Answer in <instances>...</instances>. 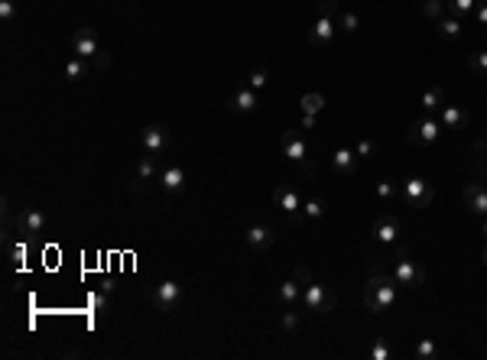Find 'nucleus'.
Returning a JSON list of instances; mask_svg holds the SVG:
<instances>
[{
	"instance_id": "obj_1",
	"label": "nucleus",
	"mask_w": 487,
	"mask_h": 360,
	"mask_svg": "<svg viewBox=\"0 0 487 360\" xmlns=\"http://www.w3.org/2000/svg\"><path fill=\"white\" fill-rule=\"evenodd\" d=\"M364 305H367V312H374V315L390 312V308L396 305V279H393V276L374 273L371 279H367V286H364Z\"/></svg>"
},
{
	"instance_id": "obj_2",
	"label": "nucleus",
	"mask_w": 487,
	"mask_h": 360,
	"mask_svg": "<svg viewBox=\"0 0 487 360\" xmlns=\"http://www.w3.org/2000/svg\"><path fill=\"white\" fill-rule=\"evenodd\" d=\"M439 137H442V124H439L432 114L413 117V120H410V127H406V140H410V146H429V143H435Z\"/></svg>"
},
{
	"instance_id": "obj_3",
	"label": "nucleus",
	"mask_w": 487,
	"mask_h": 360,
	"mask_svg": "<svg viewBox=\"0 0 487 360\" xmlns=\"http://www.w3.org/2000/svg\"><path fill=\"white\" fill-rule=\"evenodd\" d=\"M393 279H396V286L419 289V286H425V269L416 260H410L406 250H400L396 260H393Z\"/></svg>"
},
{
	"instance_id": "obj_4",
	"label": "nucleus",
	"mask_w": 487,
	"mask_h": 360,
	"mask_svg": "<svg viewBox=\"0 0 487 360\" xmlns=\"http://www.w3.org/2000/svg\"><path fill=\"white\" fill-rule=\"evenodd\" d=\"M302 305H306L309 312H315V315H329V312H335L338 299H335L331 289L322 286V283H309V286L302 289Z\"/></svg>"
},
{
	"instance_id": "obj_5",
	"label": "nucleus",
	"mask_w": 487,
	"mask_h": 360,
	"mask_svg": "<svg viewBox=\"0 0 487 360\" xmlns=\"http://www.w3.org/2000/svg\"><path fill=\"white\" fill-rule=\"evenodd\" d=\"M403 198L410 205H416V208H425V205L432 202V189H429V182L419 179V176H410V179H403L400 185Z\"/></svg>"
},
{
	"instance_id": "obj_6",
	"label": "nucleus",
	"mask_w": 487,
	"mask_h": 360,
	"mask_svg": "<svg viewBox=\"0 0 487 360\" xmlns=\"http://www.w3.org/2000/svg\"><path fill=\"white\" fill-rule=\"evenodd\" d=\"M140 143L147 149V156H159V153L169 149V130L163 127V124H149V127H143V133H140Z\"/></svg>"
},
{
	"instance_id": "obj_7",
	"label": "nucleus",
	"mask_w": 487,
	"mask_h": 360,
	"mask_svg": "<svg viewBox=\"0 0 487 360\" xmlns=\"http://www.w3.org/2000/svg\"><path fill=\"white\" fill-rule=\"evenodd\" d=\"M179 302H182V286H179V283L166 279V283H159V286L153 289V305H156L159 312H176Z\"/></svg>"
},
{
	"instance_id": "obj_8",
	"label": "nucleus",
	"mask_w": 487,
	"mask_h": 360,
	"mask_svg": "<svg viewBox=\"0 0 487 360\" xmlns=\"http://www.w3.org/2000/svg\"><path fill=\"white\" fill-rule=\"evenodd\" d=\"M400 234H403V227H400V218H396V214H380V218L374 221V240H377V244H396Z\"/></svg>"
},
{
	"instance_id": "obj_9",
	"label": "nucleus",
	"mask_w": 487,
	"mask_h": 360,
	"mask_svg": "<svg viewBox=\"0 0 487 360\" xmlns=\"http://www.w3.org/2000/svg\"><path fill=\"white\" fill-rule=\"evenodd\" d=\"M72 53L78 59H101L98 55V32L91 26H82V30L72 36Z\"/></svg>"
},
{
	"instance_id": "obj_10",
	"label": "nucleus",
	"mask_w": 487,
	"mask_h": 360,
	"mask_svg": "<svg viewBox=\"0 0 487 360\" xmlns=\"http://www.w3.org/2000/svg\"><path fill=\"white\" fill-rule=\"evenodd\" d=\"M465 205H468V211L477 214V218H487V185L481 179L477 182H468V189H465Z\"/></svg>"
},
{
	"instance_id": "obj_11",
	"label": "nucleus",
	"mask_w": 487,
	"mask_h": 360,
	"mask_svg": "<svg viewBox=\"0 0 487 360\" xmlns=\"http://www.w3.org/2000/svg\"><path fill=\"white\" fill-rule=\"evenodd\" d=\"M273 202L279 205L289 218L302 211V195H299L296 185H276V189H273Z\"/></svg>"
},
{
	"instance_id": "obj_12",
	"label": "nucleus",
	"mask_w": 487,
	"mask_h": 360,
	"mask_svg": "<svg viewBox=\"0 0 487 360\" xmlns=\"http://www.w3.org/2000/svg\"><path fill=\"white\" fill-rule=\"evenodd\" d=\"M244 240H247L250 250H270L276 240V234H273V227H266V224H250L247 234H244Z\"/></svg>"
},
{
	"instance_id": "obj_13",
	"label": "nucleus",
	"mask_w": 487,
	"mask_h": 360,
	"mask_svg": "<svg viewBox=\"0 0 487 360\" xmlns=\"http://www.w3.org/2000/svg\"><path fill=\"white\" fill-rule=\"evenodd\" d=\"M17 231L26 234V237L43 234L46 231V214L36 211V208H26V211H20V218H17Z\"/></svg>"
},
{
	"instance_id": "obj_14",
	"label": "nucleus",
	"mask_w": 487,
	"mask_h": 360,
	"mask_svg": "<svg viewBox=\"0 0 487 360\" xmlns=\"http://www.w3.org/2000/svg\"><path fill=\"white\" fill-rule=\"evenodd\" d=\"M335 26H338V23L331 20V17H315L312 30H309V43L312 46H329L331 39H335Z\"/></svg>"
},
{
	"instance_id": "obj_15",
	"label": "nucleus",
	"mask_w": 487,
	"mask_h": 360,
	"mask_svg": "<svg viewBox=\"0 0 487 360\" xmlns=\"http://www.w3.org/2000/svg\"><path fill=\"white\" fill-rule=\"evenodd\" d=\"M257 104H260V101H257L254 88H241V91H234L231 101H228V107H231L234 114H254Z\"/></svg>"
},
{
	"instance_id": "obj_16",
	"label": "nucleus",
	"mask_w": 487,
	"mask_h": 360,
	"mask_svg": "<svg viewBox=\"0 0 487 360\" xmlns=\"http://www.w3.org/2000/svg\"><path fill=\"white\" fill-rule=\"evenodd\" d=\"M442 127L448 130H465L471 124V114H468L465 107H455V104H445L442 107V120H439Z\"/></svg>"
},
{
	"instance_id": "obj_17",
	"label": "nucleus",
	"mask_w": 487,
	"mask_h": 360,
	"mask_svg": "<svg viewBox=\"0 0 487 360\" xmlns=\"http://www.w3.org/2000/svg\"><path fill=\"white\" fill-rule=\"evenodd\" d=\"M435 32H439L442 39H448V43H455V39H461V32H465V20L445 13L442 20H435Z\"/></svg>"
},
{
	"instance_id": "obj_18",
	"label": "nucleus",
	"mask_w": 487,
	"mask_h": 360,
	"mask_svg": "<svg viewBox=\"0 0 487 360\" xmlns=\"http://www.w3.org/2000/svg\"><path fill=\"white\" fill-rule=\"evenodd\" d=\"M276 302H279L283 308H296L299 302H302V286H299L296 279L279 283V289H276Z\"/></svg>"
},
{
	"instance_id": "obj_19",
	"label": "nucleus",
	"mask_w": 487,
	"mask_h": 360,
	"mask_svg": "<svg viewBox=\"0 0 487 360\" xmlns=\"http://www.w3.org/2000/svg\"><path fill=\"white\" fill-rule=\"evenodd\" d=\"M159 185H163V191L166 195H176V191L185 189V169H179V166H169V169L159 172Z\"/></svg>"
},
{
	"instance_id": "obj_20",
	"label": "nucleus",
	"mask_w": 487,
	"mask_h": 360,
	"mask_svg": "<svg viewBox=\"0 0 487 360\" xmlns=\"http://www.w3.org/2000/svg\"><path fill=\"white\" fill-rule=\"evenodd\" d=\"M283 156H289L293 162H302V159H306V140L299 137L296 130H286V133H283Z\"/></svg>"
},
{
	"instance_id": "obj_21",
	"label": "nucleus",
	"mask_w": 487,
	"mask_h": 360,
	"mask_svg": "<svg viewBox=\"0 0 487 360\" xmlns=\"http://www.w3.org/2000/svg\"><path fill=\"white\" fill-rule=\"evenodd\" d=\"M331 166H335L341 176H351L354 166H358V153H354L351 146H338L335 153H331Z\"/></svg>"
},
{
	"instance_id": "obj_22",
	"label": "nucleus",
	"mask_w": 487,
	"mask_h": 360,
	"mask_svg": "<svg viewBox=\"0 0 487 360\" xmlns=\"http://www.w3.org/2000/svg\"><path fill=\"white\" fill-rule=\"evenodd\" d=\"M88 75H91V65H88V59H78V55H72V59H68V65H65V78H68V82H85Z\"/></svg>"
},
{
	"instance_id": "obj_23",
	"label": "nucleus",
	"mask_w": 487,
	"mask_h": 360,
	"mask_svg": "<svg viewBox=\"0 0 487 360\" xmlns=\"http://www.w3.org/2000/svg\"><path fill=\"white\" fill-rule=\"evenodd\" d=\"M419 107H423V114H435V111H442V107H445V91H442V88H429V91L419 97Z\"/></svg>"
},
{
	"instance_id": "obj_24",
	"label": "nucleus",
	"mask_w": 487,
	"mask_h": 360,
	"mask_svg": "<svg viewBox=\"0 0 487 360\" xmlns=\"http://www.w3.org/2000/svg\"><path fill=\"white\" fill-rule=\"evenodd\" d=\"M445 7H448V13H452V17L465 20V17H471V13H475L477 0H445Z\"/></svg>"
},
{
	"instance_id": "obj_25",
	"label": "nucleus",
	"mask_w": 487,
	"mask_h": 360,
	"mask_svg": "<svg viewBox=\"0 0 487 360\" xmlns=\"http://www.w3.org/2000/svg\"><path fill=\"white\" fill-rule=\"evenodd\" d=\"M302 218H309V221H322V218H325V202H322V198H306V202H302Z\"/></svg>"
},
{
	"instance_id": "obj_26",
	"label": "nucleus",
	"mask_w": 487,
	"mask_h": 360,
	"mask_svg": "<svg viewBox=\"0 0 487 360\" xmlns=\"http://www.w3.org/2000/svg\"><path fill=\"white\" fill-rule=\"evenodd\" d=\"M413 357H416V360H432V357H439V348H435V341H432V338H423L419 344H416Z\"/></svg>"
},
{
	"instance_id": "obj_27",
	"label": "nucleus",
	"mask_w": 487,
	"mask_h": 360,
	"mask_svg": "<svg viewBox=\"0 0 487 360\" xmlns=\"http://www.w3.org/2000/svg\"><path fill=\"white\" fill-rule=\"evenodd\" d=\"M423 13L435 23V20H442L445 13H448V7H445V0H425V3H423Z\"/></svg>"
},
{
	"instance_id": "obj_28",
	"label": "nucleus",
	"mask_w": 487,
	"mask_h": 360,
	"mask_svg": "<svg viewBox=\"0 0 487 360\" xmlns=\"http://www.w3.org/2000/svg\"><path fill=\"white\" fill-rule=\"evenodd\" d=\"M279 328L286 331V334H296L299 331V312L296 308H286V312L279 315Z\"/></svg>"
},
{
	"instance_id": "obj_29",
	"label": "nucleus",
	"mask_w": 487,
	"mask_h": 360,
	"mask_svg": "<svg viewBox=\"0 0 487 360\" xmlns=\"http://www.w3.org/2000/svg\"><path fill=\"white\" fill-rule=\"evenodd\" d=\"M322 107H325V97L322 95H315V91H312V95H302V114H318Z\"/></svg>"
},
{
	"instance_id": "obj_30",
	"label": "nucleus",
	"mask_w": 487,
	"mask_h": 360,
	"mask_svg": "<svg viewBox=\"0 0 487 360\" xmlns=\"http://www.w3.org/2000/svg\"><path fill=\"white\" fill-rule=\"evenodd\" d=\"M156 176V156H147V159H140V166H137V179L140 182H147Z\"/></svg>"
},
{
	"instance_id": "obj_31",
	"label": "nucleus",
	"mask_w": 487,
	"mask_h": 360,
	"mask_svg": "<svg viewBox=\"0 0 487 360\" xmlns=\"http://www.w3.org/2000/svg\"><path fill=\"white\" fill-rule=\"evenodd\" d=\"M468 65H471L477 75H484V78H487V53H484V49H477V53L468 55Z\"/></svg>"
},
{
	"instance_id": "obj_32",
	"label": "nucleus",
	"mask_w": 487,
	"mask_h": 360,
	"mask_svg": "<svg viewBox=\"0 0 487 360\" xmlns=\"http://www.w3.org/2000/svg\"><path fill=\"white\" fill-rule=\"evenodd\" d=\"M338 26H341V30H344V32H358V26H360L358 13H351V10L338 13Z\"/></svg>"
},
{
	"instance_id": "obj_33",
	"label": "nucleus",
	"mask_w": 487,
	"mask_h": 360,
	"mask_svg": "<svg viewBox=\"0 0 487 360\" xmlns=\"http://www.w3.org/2000/svg\"><path fill=\"white\" fill-rule=\"evenodd\" d=\"M374 191H377V198H383V202H390V198H396V185H393L390 179H380V182H377V189H374Z\"/></svg>"
},
{
	"instance_id": "obj_34",
	"label": "nucleus",
	"mask_w": 487,
	"mask_h": 360,
	"mask_svg": "<svg viewBox=\"0 0 487 360\" xmlns=\"http://www.w3.org/2000/svg\"><path fill=\"white\" fill-rule=\"evenodd\" d=\"M266 82H270V78H266V72H264V68H254V72L247 75V88H254V91H260V88H266Z\"/></svg>"
},
{
	"instance_id": "obj_35",
	"label": "nucleus",
	"mask_w": 487,
	"mask_h": 360,
	"mask_svg": "<svg viewBox=\"0 0 487 360\" xmlns=\"http://www.w3.org/2000/svg\"><path fill=\"white\" fill-rule=\"evenodd\" d=\"M354 153H358V159H374L377 156V143H374V140H360Z\"/></svg>"
},
{
	"instance_id": "obj_36",
	"label": "nucleus",
	"mask_w": 487,
	"mask_h": 360,
	"mask_svg": "<svg viewBox=\"0 0 487 360\" xmlns=\"http://www.w3.org/2000/svg\"><path fill=\"white\" fill-rule=\"evenodd\" d=\"M293 279H296L299 286L306 289V286H309V283H312V269H309V266H306V263H296V269H293Z\"/></svg>"
},
{
	"instance_id": "obj_37",
	"label": "nucleus",
	"mask_w": 487,
	"mask_h": 360,
	"mask_svg": "<svg viewBox=\"0 0 487 360\" xmlns=\"http://www.w3.org/2000/svg\"><path fill=\"white\" fill-rule=\"evenodd\" d=\"M91 308H95L98 315L111 308V299H107V289H101V292H95V296H91Z\"/></svg>"
},
{
	"instance_id": "obj_38",
	"label": "nucleus",
	"mask_w": 487,
	"mask_h": 360,
	"mask_svg": "<svg viewBox=\"0 0 487 360\" xmlns=\"http://www.w3.org/2000/svg\"><path fill=\"white\" fill-rule=\"evenodd\" d=\"M13 17H17L13 0H0V23H13Z\"/></svg>"
},
{
	"instance_id": "obj_39",
	"label": "nucleus",
	"mask_w": 487,
	"mask_h": 360,
	"mask_svg": "<svg viewBox=\"0 0 487 360\" xmlns=\"http://www.w3.org/2000/svg\"><path fill=\"white\" fill-rule=\"evenodd\" d=\"M338 13V0H318V17H331L335 20Z\"/></svg>"
},
{
	"instance_id": "obj_40",
	"label": "nucleus",
	"mask_w": 487,
	"mask_h": 360,
	"mask_svg": "<svg viewBox=\"0 0 487 360\" xmlns=\"http://www.w3.org/2000/svg\"><path fill=\"white\" fill-rule=\"evenodd\" d=\"M390 357H393V354H390V348H387L383 341H377V344L371 348V360H390Z\"/></svg>"
},
{
	"instance_id": "obj_41",
	"label": "nucleus",
	"mask_w": 487,
	"mask_h": 360,
	"mask_svg": "<svg viewBox=\"0 0 487 360\" xmlns=\"http://www.w3.org/2000/svg\"><path fill=\"white\" fill-rule=\"evenodd\" d=\"M471 17H475L477 26H487V0H477V7H475V13H471Z\"/></svg>"
},
{
	"instance_id": "obj_42",
	"label": "nucleus",
	"mask_w": 487,
	"mask_h": 360,
	"mask_svg": "<svg viewBox=\"0 0 487 360\" xmlns=\"http://www.w3.org/2000/svg\"><path fill=\"white\" fill-rule=\"evenodd\" d=\"M315 127V114H302V130H312Z\"/></svg>"
},
{
	"instance_id": "obj_43",
	"label": "nucleus",
	"mask_w": 487,
	"mask_h": 360,
	"mask_svg": "<svg viewBox=\"0 0 487 360\" xmlns=\"http://www.w3.org/2000/svg\"><path fill=\"white\" fill-rule=\"evenodd\" d=\"M23 256H26V247H13V260H17V263H23Z\"/></svg>"
},
{
	"instance_id": "obj_44",
	"label": "nucleus",
	"mask_w": 487,
	"mask_h": 360,
	"mask_svg": "<svg viewBox=\"0 0 487 360\" xmlns=\"http://www.w3.org/2000/svg\"><path fill=\"white\" fill-rule=\"evenodd\" d=\"M481 234L487 237V218H481Z\"/></svg>"
},
{
	"instance_id": "obj_45",
	"label": "nucleus",
	"mask_w": 487,
	"mask_h": 360,
	"mask_svg": "<svg viewBox=\"0 0 487 360\" xmlns=\"http://www.w3.org/2000/svg\"><path fill=\"white\" fill-rule=\"evenodd\" d=\"M481 260H484V266H487V247H484V254H481Z\"/></svg>"
},
{
	"instance_id": "obj_46",
	"label": "nucleus",
	"mask_w": 487,
	"mask_h": 360,
	"mask_svg": "<svg viewBox=\"0 0 487 360\" xmlns=\"http://www.w3.org/2000/svg\"><path fill=\"white\" fill-rule=\"evenodd\" d=\"M484 185H487V179H484Z\"/></svg>"
}]
</instances>
